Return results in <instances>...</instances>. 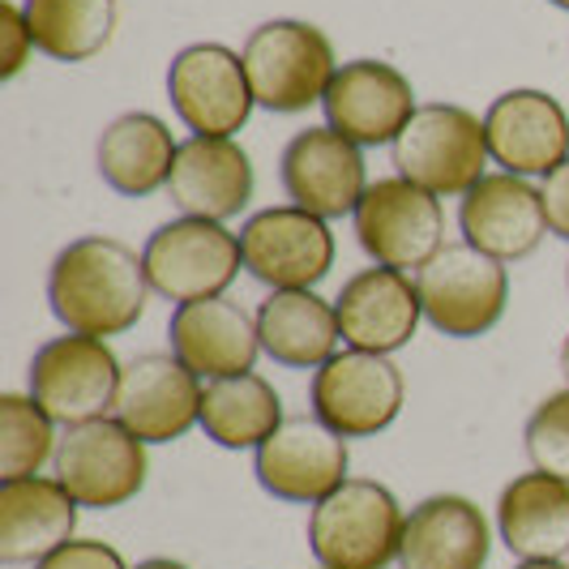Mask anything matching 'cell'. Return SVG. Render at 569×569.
<instances>
[{
	"instance_id": "cell-7",
	"label": "cell",
	"mask_w": 569,
	"mask_h": 569,
	"mask_svg": "<svg viewBox=\"0 0 569 569\" xmlns=\"http://www.w3.org/2000/svg\"><path fill=\"white\" fill-rule=\"evenodd\" d=\"M120 360L108 339L90 335H57L30 356L27 395L60 428H78L90 420L112 416L116 390H120Z\"/></svg>"
},
{
	"instance_id": "cell-35",
	"label": "cell",
	"mask_w": 569,
	"mask_h": 569,
	"mask_svg": "<svg viewBox=\"0 0 569 569\" xmlns=\"http://www.w3.org/2000/svg\"><path fill=\"white\" fill-rule=\"evenodd\" d=\"M557 369H561V381H566V390H569V335H566V342H561V356H557Z\"/></svg>"
},
{
	"instance_id": "cell-20",
	"label": "cell",
	"mask_w": 569,
	"mask_h": 569,
	"mask_svg": "<svg viewBox=\"0 0 569 569\" xmlns=\"http://www.w3.org/2000/svg\"><path fill=\"white\" fill-rule=\"evenodd\" d=\"M253 189V159L236 138H189L176 150L168 193L180 214L210 219V223H231L249 210Z\"/></svg>"
},
{
	"instance_id": "cell-6",
	"label": "cell",
	"mask_w": 569,
	"mask_h": 569,
	"mask_svg": "<svg viewBox=\"0 0 569 569\" xmlns=\"http://www.w3.org/2000/svg\"><path fill=\"white\" fill-rule=\"evenodd\" d=\"M142 261L150 291L171 305L223 296L244 270L240 231H228V223H210V219H189V214L150 231Z\"/></svg>"
},
{
	"instance_id": "cell-34",
	"label": "cell",
	"mask_w": 569,
	"mask_h": 569,
	"mask_svg": "<svg viewBox=\"0 0 569 569\" xmlns=\"http://www.w3.org/2000/svg\"><path fill=\"white\" fill-rule=\"evenodd\" d=\"M133 569H189L184 561H171V557H146V561H138Z\"/></svg>"
},
{
	"instance_id": "cell-19",
	"label": "cell",
	"mask_w": 569,
	"mask_h": 569,
	"mask_svg": "<svg viewBox=\"0 0 569 569\" xmlns=\"http://www.w3.org/2000/svg\"><path fill=\"white\" fill-rule=\"evenodd\" d=\"M335 313H339L347 347L395 356L416 339L425 321V305H420V287L411 274L390 270V266H365L335 296Z\"/></svg>"
},
{
	"instance_id": "cell-8",
	"label": "cell",
	"mask_w": 569,
	"mask_h": 569,
	"mask_svg": "<svg viewBox=\"0 0 569 569\" xmlns=\"http://www.w3.org/2000/svg\"><path fill=\"white\" fill-rule=\"evenodd\" d=\"M309 402L330 432H339L347 441H365L386 432L402 416L407 381L390 356L342 347L313 372Z\"/></svg>"
},
{
	"instance_id": "cell-25",
	"label": "cell",
	"mask_w": 569,
	"mask_h": 569,
	"mask_svg": "<svg viewBox=\"0 0 569 569\" xmlns=\"http://www.w3.org/2000/svg\"><path fill=\"white\" fill-rule=\"evenodd\" d=\"M176 150H180V142L171 138L168 120H159L154 112H120L99 133L94 168L112 193L142 201L159 189H168Z\"/></svg>"
},
{
	"instance_id": "cell-22",
	"label": "cell",
	"mask_w": 569,
	"mask_h": 569,
	"mask_svg": "<svg viewBox=\"0 0 569 569\" xmlns=\"http://www.w3.org/2000/svg\"><path fill=\"white\" fill-rule=\"evenodd\" d=\"M492 557V522L462 492H432L407 513L399 569H485Z\"/></svg>"
},
{
	"instance_id": "cell-28",
	"label": "cell",
	"mask_w": 569,
	"mask_h": 569,
	"mask_svg": "<svg viewBox=\"0 0 569 569\" xmlns=\"http://www.w3.org/2000/svg\"><path fill=\"white\" fill-rule=\"evenodd\" d=\"M34 48L57 64L94 60L116 34V0H22Z\"/></svg>"
},
{
	"instance_id": "cell-13",
	"label": "cell",
	"mask_w": 569,
	"mask_h": 569,
	"mask_svg": "<svg viewBox=\"0 0 569 569\" xmlns=\"http://www.w3.org/2000/svg\"><path fill=\"white\" fill-rule=\"evenodd\" d=\"M347 437L330 432L317 416H287L253 450V476L274 501L309 506L326 501L351 476Z\"/></svg>"
},
{
	"instance_id": "cell-11",
	"label": "cell",
	"mask_w": 569,
	"mask_h": 569,
	"mask_svg": "<svg viewBox=\"0 0 569 569\" xmlns=\"http://www.w3.org/2000/svg\"><path fill=\"white\" fill-rule=\"evenodd\" d=\"M52 476L82 510H120L146 488L150 455L142 437H133L116 416H103L60 432Z\"/></svg>"
},
{
	"instance_id": "cell-39",
	"label": "cell",
	"mask_w": 569,
	"mask_h": 569,
	"mask_svg": "<svg viewBox=\"0 0 569 569\" xmlns=\"http://www.w3.org/2000/svg\"><path fill=\"white\" fill-rule=\"evenodd\" d=\"M317 569H326V566H317Z\"/></svg>"
},
{
	"instance_id": "cell-15",
	"label": "cell",
	"mask_w": 569,
	"mask_h": 569,
	"mask_svg": "<svg viewBox=\"0 0 569 569\" xmlns=\"http://www.w3.org/2000/svg\"><path fill=\"white\" fill-rule=\"evenodd\" d=\"M279 180L291 206L309 210L317 219L335 223L356 214L360 198L369 193V168L365 150L335 133L330 124L321 129H300L279 154Z\"/></svg>"
},
{
	"instance_id": "cell-9",
	"label": "cell",
	"mask_w": 569,
	"mask_h": 569,
	"mask_svg": "<svg viewBox=\"0 0 569 569\" xmlns=\"http://www.w3.org/2000/svg\"><path fill=\"white\" fill-rule=\"evenodd\" d=\"M168 99L189 138H236L257 108L244 57L214 39L189 43L171 57Z\"/></svg>"
},
{
	"instance_id": "cell-17",
	"label": "cell",
	"mask_w": 569,
	"mask_h": 569,
	"mask_svg": "<svg viewBox=\"0 0 569 569\" xmlns=\"http://www.w3.org/2000/svg\"><path fill=\"white\" fill-rule=\"evenodd\" d=\"M492 163L522 180H543L569 159V112L536 86L506 90L485 112Z\"/></svg>"
},
{
	"instance_id": "cell-26",
	"label": "cell",
	"mask_w": 569,
	"mask_h": 569,
	"mask_svg": "<svg viewBox=\"0 0 569 569\" xmlns=\"http://www.w3.org/2000/svg\"><path fill=\"white\" fill-rule=\"evenodd\" d=\"M257 339L261 356H270L279 369H321L342 342L335 300L309 291H270L257 305Z\"/></svg>"
},
{
	"instance_id": "cell-24",
	"label": "cell",
	"mask_w": 569,
	"mask_h": 569,
	"mask_svg": "<svg viewBox=\"0 0 569 569\" xmlns=\"http://www.w3.org/2000/svg\"><path fill=\"white\" fill-rule=\"evenodd\" d=\"M497 540L518 561L569 557V485L543 471H522L497 497Z\"/></svg>"
},
{
	"instance_id": "cell-1",
	"label": "cell",
	"mask_w": 569,
	"mask_h": 569,
	"mask_svg": "<svg viewBox=\"0 0 569 569\" xmlns=\"http://www.w3.org/2000/svg\"><path fill=\"white\" fill-rule=\"evenodd\" d=\"M150 296L142 253L116 236H78L48 266V309L69 335L116 339L142 321Z\"/></svg>"
},
{
	"instance_id": "cell-4",
	"label": "cell",
	"mask_w": 569,
	"mask_h": 569,
	"mask_svg": "<svg viewBox=\"0 0 569 569\" xmlns=\"http://www.w3.org/2000/svg\"><path fill=\"white\" fill-rule=\"evenodd\" d=\"M390 154L395 176L428 189L432 198H462L485 180L492 163L485 120L458 103H420Z\"/></svg>"
},
{
	"instance_id": "cell-36",
	"label": "cell",
	"mask_w": 569,
	"mask_h": 569,
	"mask_svg": "<svg viewBox=\"0 0 569 569\" xmlns=\"http://www.w3.org/2000/svg\"><path fill=\"white\" fill-rule=\"evenodd\" d=\"M513 569H569V561H518Z\"/></svg>"
},
{
	"instance_id": "cell-38",
	"label": "cell",
	"mask_w": 569,
	"mask_h": 569,
	"mask_svg": "<svg viewBox=\"0 0 569 569\" xmlns=\"http://www.w3.org/2000/svg\"><path fill=\"white\" fill-rule=\"evenodd\" d=\"M566 287H569V266H566Z\"/></svg>"
},
{
	"instance_id": "cell-27",
	"label": "cell",
	"mask_w": 569,
	"mask_h": 569,
	"mask_svg": "<svg viewBox=\"0 0 569 569\" xmlns=\"http://www.w3.org/2000/svg\"><path fill=\"white\" fill-rule=\"evenodd\" d=\"M283 420V395L261 372H240V377L206 381L201 432L219 450H257Z\"/></svg>"
},
{
	"instance_id": "cell-2",
	"label": "cell",
	"mask_w": 569,
	"mask_h": 569,
	"mask_svg": "<svg viewBox=\"0 0 569 569\" xmlns=\"http://www.w3.org/2000/svg\"><path fill=\"white\" fill-rule=\"evenodd\" d=\"M402 527L399 497L381 480L351 476L309 510V548L326 569H390L399 566Z\"/></svg>"
},
{
	"instance_id": "cell-37",
	"label": "cell",
	"mask_w": 569,
	"mask_h": 569,
	"mask_svg": "<svg viewBox=\"0 0 569 569\" xmlns=\"http://www.w3.org/2000/svg\"><path fill=\"white\" fill-rule=\"evenodd\" d=\"M548 4H557V9H566L569 13V0H548Z\"/></svg>"
},
{
	"instance_id": "cell-5",
	"label": "cell",
	"mask_w": 569,
	"mask_h": 569,
	"mask_svg": "<svg viewBox=\"0 0 569 569\" xmlns=\"http://www.w3.org/2000/svg\"><path fill=\"white\" fill-rule=\"evenodd\" d=\"M425 321L446 339H485L510 309V270L506 261L471 249L467 240L446 244L416 270Z\"/></svg>"
},
{
	"instance_id": "cell-21",
	"label": "cell",
	"mask_w": 569,
	"mask_h": 569,
	"mask_svg": "<svg viewBox=\"0 0 569 569\" xmlns=\"http://www.w3.org/2000/svg\"><path fill=\"white\" fill-rule=\"evenodd\" d=\"M168 347L171 356L184 369L198 372L201 381L253 372L257 356H261L257 317L249 309H240L236 300H228V296L176 305L168 321Z\"/></svg>"
},
{
	"instance_id": "cell-10",
	"label": "cell",
	"mask_w": 569,
	"mask_h": 569,
	"mask_svg": "<svg viewBox=\"0 0 569 569\" xmlns=\"http://www.w3.org/2000/svg\"><path fill=\"white\" fill-rule=\"evenodd\" d=\"M356 240L372 257V266H390L402 274L425 270L432 257L446 249V210L441 198H432L428 189L386 176L372 180L369 193L360 198L356 214Z\"/></svg>"
},
{
	"instance_id": "cell-31",
	"label": "cell",
	"mask_w": 569,
	"mask_h": 569,
	"mask_svg": "<svg viewBox=\"0 0 569 569\" xmlns=\"http://www.w3.org/2000/svg\"><path fill=\"white\" fill-rule=\"evenodd\" d=\"M0 78L4 82H13L22 69L30 64V57L39 52L34 48V34L27 27V13H22V4H13V0H4L0 4Z\"/></svg>"
},
{
	"instance_id": "cell-29",
	"label": "cell",
	"mask_w": 569,
	"mask_h": 569,
	"mask_svg": "<svg viewBox=\"0 0 569 569\" xmlns=\"http://www.w3.org/2000/svg\"><path fill=\"white\" fill-rule=\"evenodd\" d=\"M57 420L30 399L9 390L0 399V480H27L43 476L48 462H57L60 432Z\"/></svg>"
},
{
	"instance_id": "cell-12",
	"label": "cell",
	"mask_w": 569,
	"mask_h": 569,
	"mask_svg": "<svg viewBox=\"0 0 569 569\" xmlns=\"http://www.w3.org/2000/svg\"><path fill=\"white\" fill-rule=\"evenodd\" d=\"M244 270L270 291H309L335 270V231L300 206H266L240 228Z\"/></svg>"
},
{
	"instance_id": "cell-33",
	"label": "cell",
	"mask_w": 569,
	"mask_h": 569,
	"mask_svg": "<svg viewBox=\"0 0 569 569\" xmlns=\"http://www.w3.org/2000/svg\"><path fill=\"white\" fill-rule=\"evenodd\" d=\"M543 214H548V231L569 240V159L557 171H548L540 184Z\"/></svg>"
},
{
	"instance_id": "cell-32",
	"label": "cell",
	"mask_w": 569,
	"mask_h": 569,
	"mask_svg": "<svg viewBox=\"0 0 569 569\" xmlns=\"http://www.w3.org/2000/svg\"><path fill=\"white\" fill-rule=\"evenodd\" d=\"M30 569H133L108 540H69Z\"/></svg>"
},
{
	"instance_id": "cell-23",
	"label": "cell",
	"mask_w": 569,
	"mask_h": 569,
	"mask_svg": "<svg viewBox=\"0 0 569 569\" xmlns=\"http://www.w3.org/2000/svg\"><path fill=\"white\" fill-rule=\"evenodd\" d=\"M82 506L57 476L0 480V561L39 566L57 548L78 540Z\"/></svg>"
},
{
	"instance_id": "cell-3",
	"label": "cell",
	"mask_w": 569,
	"mask_h": 569,
	"mask_svg": "<svg viewBox=\"0 0 569 569\" xmlns=\"http://www.w3.org/2000/svg\"><path fill=\"white\" fill-rule=\"evenodd\" d=\"M244 73L253 86L257 108L274 116H300L326 99V90L339 73V57L330 34L300 18H274L249 30Z\"/></svg>"
},
{
	"instance_id": "cell-30",
	"label": "cell",
	"mask_w": 569,
	"mask_h": 569,
	"mask_svg": "<svg viewBox=\"0 0 569 569\" xmlns=\"http://www.w3.org/2000/svg\"><path fill=\"white\" fill-rule=\"evenodd\" d=\"M522 455L531 471L557 476L569 485V390L536 402V411L522 425Z\"/></svg>"
},
{
	"instance_id": "cell-16",
	"label": "cell",
	"mask_w": 569,
	"mask_h": 569,
	"mask_svg": "<svg viewBox=\"0 0 569 569\" xmlns=\"http://www.w3.org/2000/svg\"><path fill=\"white\" fill-rule=\"evenodd\" d=\"M201 377L171 351H146L120 369L112 416L146 446H168L189 428H201Z\"/></svg>"
},
{
	"instance_id": "cell-14",
	"label": "cell",
	"mask_w": 569,
	"mask_h": 569,
	"mask_svg": "<svg viewBox=\"0 0 569 569\" xmlns=\"http://www.w3.org/2000/svg\"><path fill=\"white\" fill-rule=\"evenodd\" d=\"M326 124L342 133L347 142L360 150L369 146H395L399 133L411 124V116L420 112L416 86L411 78L395 69L390 60H342L335 82L321 99Z\"/></svg>"
},
{
	"instance_id": "cell-18",
	"label": "cell",
	"mask_w": 569,
	"mask_h": 569,
	"mask_svg": "<svg viewBox=\"0 0 569 569\" xmlns=\"http://www.w3.org/2000/svg\"><path fill=\"white\" fill-rule=\"evenodd\" d=\"M458 231L471 249L513 266L536 253L548 236L543 193L522 176L488 171L476 189L458 198Z\"/></svg>"
}]
</instances>
